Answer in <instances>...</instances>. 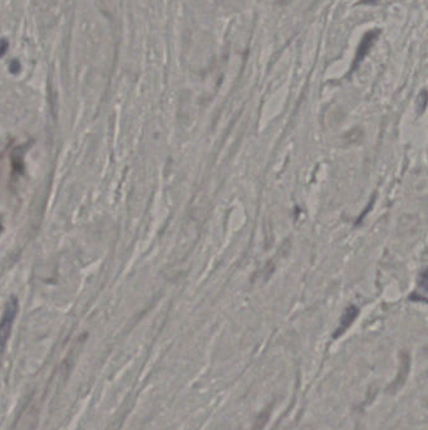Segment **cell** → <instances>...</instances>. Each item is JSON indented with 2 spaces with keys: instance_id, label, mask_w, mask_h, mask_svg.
<instances>
[{
  "instance_id": "6",
  "label": "cell",
  "mask_w": 428,
  "mask_h": 430,
  "mask_svg": "<svg viewBox=\"0 0 428 430\" xmlns=\"http://www.w3.org/2000/svg\"><path fill=\"white\" fill-rule=\"evenodd\" d=\"M19 70H21V66H19V63H18L17 61H14L13 63L10 64V72H13V73H18Z\"/></svg>"
},
{
  "instance_id": "7",
  "label": "cell",
  "mask_w": 428,
  "mask_h": 430,
  "mask_svg": "<svg viewBox=\"0 0 428 430\" xmlns=\"http://www.w3.org/2000/svg\"><path fill=\"white\" fill-rule=\"evenodd\" d=\"M1 232H3V226H0V233H1Z\"/></svg>"
},
{
  "instance_id": "3",
  "label": "cell",
  "mask_w": 428,
  "mask_h": 430,
  "mask_svg": "<svg viewBox=\"0 0 428 430\" xmlns=\"http://www.w3.org/2000/svg\"><path fill=\"white\" fill-rule=\"evenodd\" d=\"M358 315V310L354 307V306H351V309H348L347 312L344 313L343 317H342V322H340V327L338 329L337 332L334 333V339H337L339 338L342 333H343L349 326H351V322H353V320L356 318V316Z\"/></svg>"
},
{
  "instance_id": "1",
  "label": "cell",
  "mask_w": 428,
  "mask_h": 430,
  "mask_svg": "<svg viewBox=\"0 0 428 430\" xmlns=\"http://www.w3.org/2000/svg\"><path fill=\"white\" fill-rule=\"evenodd\" d=\"M18 310H19L18 300L15 297H12L8 301V304H6L3 316L0 318V353L7 346L8 340L10 338V333H12L15 317L18 315Z\"/></svg>"
},
{
  "instance_id": "4",
  "label": "cell",
  "mask_w": 428,
  "mask_h": 430,
  "mask_svg": "<svg viewBox=\"0 0 428 430\" xmlns=\"http://www.w3.org/2000/svg\"><path fill=\"white\" fill-rule=\"evenodd\" d=\"M408 369H409V359H408V356L406 353H403V355H402V364H400V373H398L397 379L394 380L392 389H400V387L405 384V381L407 379Z\"/></svg>"
},
{
  "instance_id": "2",
  "label": "cell",
  "mask_w": 428,
  "mask_h": 430,
  "mask_svg": "<svg viewBox=\"0 0 428 430\" xmlns=\"http://www.w3.org/2000/svg\"><path fill=\"white\" fill-rule=\"evenodd\" d=\"M378 36V30H371V32H368V33L363 37L362 42L359 44L358 50H357V56H356V59H354V66H353V67H356L357 64L360 63V62L365 59V57L369 53V50L372 48L373 44L377 41Z\"/></svg>"
},
{
  "instance_id": "5",
  "label": "cell",
  "mask_w": 428,
  "mask_h": 430,
  "mask_svg": "<svg viewBox=\"0 0 428 430\" xmlns=\"http://www.w3.org/2000/svg\"><path fill=\"white\" fill-rule=\"evenodd\" d=\"M8 50V42L6 41H3V42H0V57L4 56V53L7 52Z\"/></svg>"
}]
</instances>
